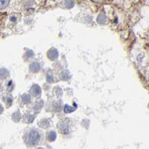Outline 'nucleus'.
<instances>
[{
  "mask_svg": "<svg viewBox=\"0 0 149 149\" xmlns=\"http://www.w3.org/2000/svg\"><path fill=\"white\" fill-rule=\"evenodd\" d=\"M38 125L41 128L47 129V128H48L49 127V121L47 119H43L40 121H39Z\"/></svg>",
  "mask_w": 149,
  "mask_h": 149,
  "instance_id": "obj_11",
  "label": "nucleus"
},
{
  "mask_svg": "<svg viewBox=\"0 0 149 149\" xmlns=\"http://www.w3.org/2000/svg\"><path fill=\"white\" fill-rule=\"evenodd\" d=\"M36 149H44V148H38Z\"/></svg>",
  "mask_w": 149,
  "mask_h": 149,
  "instance_id": "obj_19",
  "label": "nucleus"
},
{
  "mask_svg": "<svg viewBox=\"0 0 149 149\" xmlns=\"http://www.w3.org/2000/svg\"><path fill=\"white\" fill-rule=\"evenodd\" d=\"M74 110H75V108H73V107H70L68 104H66L65 107H64V111H65V113H70V112H74Z\"/></svg>",
  "mask_w": 149,
  "mask_h": 149,
  "instance_id": "obj_17",
  "label": "nucleus"
},
{
  "mask_svg": "<svg viewBox=\"0 0 149 149\" xmlns=\"http://www.w3.org/2000/svg\"><path fill=\"white\" fill-rule=\"evenodd\" d=\"M43 105H44V101H43V100H39V101H38L37 103L34 105V107H33L35 113H39L40 109H42Z\"/></svg>",
  "mask_w": 149,
  "mask_h": 149,
  "instance_id": "obj_6",
  "label": "nucleus"
},
{
  "mask_svg": "<svg viewBox=\"0 0 149 149\" xmlns=\"http://www.w3.org/2000/svg\"><path fill=\"white\" fill-rule=\"evenodd\" d=\"M10 0H0V8H6L8 6Z\"/></svg>",
  "mask_w": 149,
  "mask_h": 149,
  "instance_id": "obj_16",
  "label": "nucleus"
},
{
  "mask_svg": "<svg viewBox=\"0 0 149 149\" xmlns=\"http://www.w3.org/2000/svg\"><path fill=\"white\" fill-rule=\"evenodd\" d=\"M11 118H12V120L14 122L19 121V120L21 119V114H20L19 111H16L15 112H14L12 116H11Z\"/></svg>",
  "mask_w": 149,
  "mask_h": 149,
  "instance_id": "obj_8",
  "label": "nucleus"
},
{
  "mask_svg": "<svg viewBox=\"0 0 149 149\" xmlns=\"http://www.w3.org/2000/svg\"><path fill=\"white\" fill-rule=\"evenodd\" d=\"M47 58H49V60H51V61H55V60L57 59L58 57V49L53 47L50 48V49L47 51Z\"/></svg>",
  "mask_w": 149,
  "mask_h": 149,
  "instance_id": "obj_3",
  "label": "nucleus"
},
{
  "mask_svg": "<svg viewBox=\"0 0 149 149\" xmlns=\"http://www.w3.org/2000/svg\"><path fill=\"white\" fill-rule=\"evenodd\" d=\"M41 134L36 129H32L26 133L24 136L25 142L29 146H35L40 142Z\"/></svg>",
  "mask_w": 149,
  "mask_h": 149,
  "instance_id": "obj_1",
  "label": "nucleus"
},
{
  "mask_svg": "<svg viewBox=\"0 0 149 149\" xmlns=\"http://www.w3.org/2000/svg\"><path fill=\"white\" fill-rule=\"evenodd\" d=\"M58 129L60 130L61 133L63 134H68L69 133V123L68 121H61L60 122H58Z\"/></svg>",
  "mask_w": 149,
  "mask_h": 149,
  "instance_id": "obj_2",
  "label": "nucleus"
},
{
  "mask_svg": "<svg viewBox=\"0 0 149 149\" xmlns=\"http://www.w3.org/2000/svg\"><path fill=\"white\" fill-rule=\"evenodd\" d=\"M47 80L48 83H52L54 82V79H53V77L51 74H47Z\"/></svg>",
  "mask_w": 149,
  "mask_h": 149,
  "instance_id": "obj_18",
  "label": "nucleus"
},
{
  "mask_svg": "<svg viewBox=\"0 0 149 149\" xmlns=\"http://www.w3.org/2000/svg\"><path fill=\"white\" fill-rule=\"evenodd\" d=\"M65 6L67 8H71L74 6V0H65Z\"/></svg>",
  "mask_w": 149,
  "mask_h": 149,
  "instance_id": "obj_15",
  "label": "nucleus"
},
{
  "mask_svg": "<svg viewBox=\"0 0 149 149\" xmlns=\"http://www.w3.org/2000/svg\"><path fill=\"white\" fill-rule=\"evenodd\" d=\"M30 94L34 97H38L41 95V88L37 84H35L30 88Z\"/></svg>",
  "mask_w": 149,
  "mask_h": 149,
  "instance_id": "obj_4",
  "label": "nucleus"
},
{
  "mask_svg": "<svg viewBox=\"0 0 149 149\" xmlns=\"http://www.w3.org/2000/svg\"><path fill=\"white\" fill-rule=\"evenodd\" d=\"M40 69V65L38 61H33L29 65V70L32 73H38Z\"/></svg>",
  "mask_w": 149,
  "mask_h": 149,
  "instance_id": "obj_5",
  "label": "nucleus"
},
{
  "mask_svg": "<svg viewBox=\"0 0 149 149\" xmlns=\"http://www.w3.org/2000/svg\"><path fill=\"white\" fill-rule=\"evenodd\" d=\"M61 109V102H54L53 104V110L58 112Z\"/></svg>",
  "mask_w": 149,
  "mask_h": 149,
  "instance_id": "obj_12",
  "label": "nucleus"
},
{
  "mask_svg": "<svg viewBox=\"0 0 149 149\" xmlns=\"http://www.w3.org/2000/svg\"><path fill=\"white\" fill-rule=\"evenodd\" d=\"M21 100L24 104H29L31 102V96L29 94H23L21 95Z\"/></svg>",
  "mask_w": 149,
  "mask_h": 149,
  "instance_id": "obj_13",
  "label": "nucleus"
},
{
  "mask_svg": "<svg viewBox=\"0 0 149 149\" xmlns=\"http://www.w3.org/2000/svg\"><path fill=\"white\" fill-rule=\"evenodd\" d=\"M9 72L7 69L6 68H2L1 69V78L2 79H6L8 77Z\"/></svg>",
  "mask_w": 149,
  "mask_h": 149,
  "instance_id": "obj_14",
  "label": "nucleus"
},
{
  "mask_svg": "<svg viewBox=\"0 0 149 149\" xmlns=\"http://www.w3.org/2000/svg\"><path fill=\"white\" fill-rule=\"evenodd\" d=\"M34 118H35V116H32L31 114H26L23 116V120L27 124H30L34 121Z\"/></svg>",
  "mask_w": 149,
  "mask_h": 149,
  "instance_id": "obj_9",
  "label": "nucleus"
},
{
  "mask_svg": "<svg viewBox=\"0 0 149 149\" xmlns=\"http://www.w3.org/2000/svg\"><path fill=\"white\" fill-rule=\"evenodd\" d=\"M97 21L99 24H105L106 22H107V17L105 16V14H99V16L97 17Z\"/></svg>",
  "mask_w": 149,
  "mask_h": 149,
  "instance_id": "obj_10",
  "label": "nucleus"
},
{
  "mask_svg": "<svg viewBox=\"0 0 149 149\" xmlns=\"http://www.w3.org/2000/svg\"><path fill=\"white\" fill-rule=\"evenodd\" d=\"M56 136H57L56 133L55 131H53V130H51V131H49L47 134V139L49 142H54L56 140Z\"/></svg>",
  "mask_w": 149,
  "mask_h": 149,
  "instance_id": "obj_7",
  "label": "nucleus"
}]
</instances>
